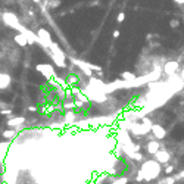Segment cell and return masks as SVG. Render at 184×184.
Wrapping results in <instances>:
<instances>
[{
    "label": "cell",
    "mask_w": 184,
    "mask_h": 184,
    "mask_svg": "<svg viewBox=\"0 0 184 184\" xmlns=\"http://www.w3.org/2000/svg\"><path fill=\"white\" fill-rule=\"evenodd\" d=\"M142 171L145 172V181L156 180L158 175L161 174V164L156 159L155 161H146L142 165Z\"/></svg>",
    "instance_id": "1"
},
{
    "label": "cell",
    "mask_w": 184,
    "mask_h": 184,
    "mask_svg": "<svg viewBox=\"0 0 184 184\" xmlns=\"http://www.w3.org/2000/svg\"><path fill=\"white\" fill-rule=\"evenodd\" d=\"M1 19H3V22H4L7 27H10V28H13V30H18L19 33H24V31H25V27H22V25L19 24V19H18V16H16L13 12H3V13H1Z\"/></svg>",
    "instance_id": "2"
},
{
    "label": "cell",
    "mask_w": 184,
    "mask_h": 184,
    "mask_svg": "<svg viewBox=\"0 0 184 184\" xmlns=\"http://www.w3.org/2000/svg\"><path fill=\"white\" fill-rule=\"evenodd\" d=\"M128 127H130V131H131L134 136H137V137H140V136H146L147 133L152 131V127L146 125L145 122H143V124L134 122V124H130Z\"/></svg>",
    "instance_id": "3"
},
{
    "label": "cell",
    "mask_w": 184,
    "mask_h": 184,
    "mask_svg": "<svg viewBox=\"0 0 184 184\" xmlns=\"http://www.w3.org/2000/svg\"><path fill=\"white\" fill-rule=\"evenodd\" d=\"M37 36H38V41H40V44L46 49V50H49V47L52 46V36H50V33L47 31V30H44V28H40L38 31H37Z\"/></svg>",
    "instance_id": "4"
},
{
    "label": "cell",
    "mask_w": 184,
    "mask_h": 184,
    "mask_svg": "<svg viewBox=\"0 0 184 184\" xmlns=\"http://www.w3.org/2000/svg\"><path fill=\"white\" fill-rule=\"evenodd\" d=\"M36 69L41 74V75H44L47 80H50V78H55V77H56L55 68H53L52 65H49V64H38V65L36 66Z\"/></svg>",
    "instance_id": "5"
},
{
    "label": "cell",
    "mask_w": 184,
    "mask_h": 184,
    "mask_svg": "<svg viewBox=\"0 0 184 184\" xmlns=\"http://www.w3.org/2000/svg\"><path fill=\"white\" fill-rule=\"evenodd\" d=\"M71 62H72L74 65H77L88 78L93 77V69L90 66V62H84V61H80V59H75V58H71Z\"/></svg>",
    "instance_id": "6"
},
{
    "label": "cell",
    "mask_w": 184,
    "mask_h": 184,
    "mask_svg": "<svg viewBox=\"0 0 184 184\" xmlns=\"http://www.w3.org/2000/svg\"><path fill=\"white\" fill-rule=\"evenodd\" d=\"M178 68H180V64H178L177 61H168V62L164 65V72L171 77V75H175V74H177Z\"/></svg>",
    "instance_id": "7"
},
{
    "label": "cell",
    "mask_w": 184,
    "mask_h": 184,
    "mask_svg": "<svg viewBox=\"0 0 184 184\" xmlns=\"http://www.w3.org/2000/svg\"><path fill=\"white\" fill-rule=\"evenodd\" d=\"M152 134L155 136V139L162 140V139L166 137V130H165L162 125H159V124H153V125H152Z\"/></svg>",
    "instance_id": "8"
},
{
    "label": "cell",
    "mask_w": 184,
    "mask_h": 184,
    "mask_svg": "<svg viewBox=\"0 0 184 184\" xmlns=\"http://www.w3.org/2000/svg\"><path fill=\"white\" fill-rule=\"evenodd\" d=\"M155 159L159 162V164H168L169 162V159H171V153L168 152V150H159L156 155H155Z\"/></svg>",
    "instance_id": "9"
},
{
    "label": "cell",
    "mask_w": 184,
    "mask_h": 184,
    "mask_svg": "<svg viewBox=\"0 0 184 184\" xmlns=\"http://www.w3.org/2000/svg\"><path fill=\"white\" fill-rule=\"evenodd\" d=\"M146 149H147V153H149V155H153V156H155V155L161 150V143L156 142V140H150V142L147 143Z\"/></svg>",
    "instance_id": "10"
},
{
    "label": "cell",
    "mask_w": 184,
    "mask_h": 184,
    "mask_svg": "<svg viewBox=\"0 0 184 184\" xmlns=\"http://www.w3.org/2000/svg\"><path fill=\"white\" fill-rule=\"evenodd\" d=\"M49 50H50L55 56H58V58H61V59H66V55L62 52V49L59 47V44H58V43H55V41H53V43H52V46L49 47Z\"/></svg>",
    "instance_id": "11"
},
{
    "label": "cell",
    "mask_w": 184,
    "mask_h": 184,
    "mask_svg": "<svg viewBox=\"0 0 184 184\" xmlns=\"http://www.w3.org/2000/svg\"><path fill=\"white\" fill-rule=\"evenodd\" d=\"M15 43H16L19 47H27V46H28V38H27V36H25L24 33H18V34L15 36Z\"/></svg>",
    "instance_id": "12"
},
{
    "label": "cell",
    "mask_w": 184,
    "mask_h": 184,
    "mask_svg": "<svg viewBox=\"0 0 184 184\" xmlns=\"http://www.w3.org/2000/svg\"><path fill=\"white\" fill-rule=\"evenodd\" d=\"M24 122H25V118H24V116H13V118H9V119H7V125H9V127H13V128L19 127V125L24 124Z\"/></svg>",
    "instance_id": "13"
},
{
    "label": "cell",
    "mask_w": 184,
    "mask_h": 184,
    "mask_svg": "<svg viewBox=\"0 0 184 184\" xmlns=\"http://www.w3.org/2000/svg\"><path fill=\"white\" fill-rule=\"evenodd\" d=\"M10 77L7 75V74L4 72H0V90H4V88H7L9 85H10Z\"/></svg>",
    "instance_id": "14"
},
{
    "label": "cell",
    "mask_w": 184,
    "mask_h": 184,
    "mask_svg": "<svg viewBox=\"0 0 184 184\" xmlns=\"http://www.w3.org/2000/svg\"><path fill=\"white\" fill-rule=\"evenodd\" d=\"M49 55H50V58H52L53 64H55V65H58V68H66V62H65V59H61V58L55 56L52 52H49Z\"/></svg>",
    "instance_id": "15"
},
{
    "label": "cell",
    "mask_w": 184,
    "mask_h": 184,
    "mask_svg": "<svg viewBox=\"0 0 184 184\" xmlns=\"http://www.w3.org/2000/svg\"><path fill=\"white\" fill-rule=\"evenodd\" d=\"M127 156L133 161H143V155L140 152H131V153H127Z\"/></svg>",
    "instance_id": "16"
},
{
    "label": "cell",
    "mask_w": 184,
    "mask_h": 184,
    "mask_svg": "<svg viewBox=\"0 0 184 184\" xmlns=\"http://www.w3.org/2000/svg\"><path fill=\"white\" fill-rule=\"evenodd\" d=\"M121 78H122V80H125V81H134L137 77H136V75H134L133 72H128V71H125V72L121 74Z\"/></svg>",
    "instance_id": "17"
},
{
    "label": "cell",
    "mask_w": 184,
    "mask_h": 184,
    "mask_svg": "<svg viewBox=\"0 0 184 184\" xmlns=\"http://www.w3.org/2000/svg\"><path fill=\"white\" fill-rule=\"evenodd\" d=\"M16 136V130H6V131H3V137L4 139H13Z\"/></svg>",
    "instance_id": "18"
},
{
    "label": "cell",
    "mask_w": 184,
    "mask_h": 184,
    "mask_svg": "<svg viewBox=\"0 0 184 184\" xmlns=\"http://www.w3.org/2000/svg\"><path fill=\"white\" fill-rule=\"evenodd\" d=\"M74 119H75V113H74L72 110H71V112H66V115H65V121H66V122H72Z\"/></svg>",
    "instance_id": "19"
},
{
    "label": "cell",
    "mask_w": 184,
    "mask_h": 184,
    "mask_svg": "<svg viewBox=\"0 0 184 184\" xmlns=\"http://www.w3.org/2000/svg\"><path fill=\"white\" fill-rule=\"evenodd\" d=\"M127 183H128V178H127V177H121V178L113 180L110 184H127Z\"/></svg>",
    "instance_id": "20"
},
{
    "label": "cell",
    "mask_w": 184,
    "mask_h": 184,
    "mask_svg": "<svg viewBox=\"0 0 184 184\" xmlns=\"http://www.w3.org/2000/svg\"><path fill=\"white\" fill-rule=\"evenodd\" d=\"M136 180H137L139 183L145 181V172H143L142 169H139V172H137V177H136Z\"/></svg>",
    "instance_id": "21"
},
{
    "label": "cell",
    "mask_w": 184,
    "mask_h": 184,
    "mask_svg": "<svg viewBox=\"0 0 184 184\" xmlns=\"http://www.w3.org/2000/svg\"><path fill=\"white\" fill-rule=\"evenodd\" d=\"M64 108H65V109L72 110L74 108H77V106H75V102H65V103H64Z\"/></svg>",
    "instance_id": "22"
},
{
    "label": "cell",
    "mask_w": 184,
    "mask_h": 184,
    "mask_svg": "<svg viewBox=\"0 0 184 184\" xmlns=\"http://www.w3.org/2000/svg\"><path fill=\"white\" fill-rule=\"evenodd\" d=\"M59 4H61L59 0H47V6H50V7H56Z\"/></svg>",
    "instance_id": "23"
},
{
    "label": "cell",
    "mask_w": 184,
    "mask_h": 184,
    "mask_svg": "<svg viewBox=\"0 0 184 184\" xmlns=\"http://www.w3.org/2000/svg\"><path fill=\"white\" fill-rule=\"evenodd\" d=\"M169 27H171V28H178V27H180V22H178V19H171V22H169Z\"/></svg>",
    "instance_id": "24"
},
{
    "label": "cell",
    "mask_w": 184,
    "mask_h": 184,
    "mask_svg": "<svg viewBox=\"0 0 184 184\" xmlns=\"http://www.w3.org/2000/svg\"><path fill=\"white\" fill-rule=\"evenodd\" d=\"M7 146H9V143H0V153L6 155V153H7V152H6Z\"/></svg>",
    "instance_id": "25"
},
{
    "label": "cell",
    "mask_w": 184,
    "mask_h": 184,
    "mask_svg": "<svg viewBox=\"0 0 184 184\" xmlns=\"http://www.w3.org/2000/svg\"><path fill=\"white\" fill-rule=\"evenodd\" d=\"M68 83H69V84H77V83H78V78H77L75 75H69V77H68Z\"/></svg>",
    "instance_id": "26"
},
{
    "label": "cell",
    "mask_w": 184,
    "mask_h": 184,
    "mask_svg": "<svg viewBox=\"0 0 184 184\" xmlns=\"http://www.w3.org/2000/svg\"><path fill=\"white\" fill-rule=\"evenodd\" d=\"M124 19H125V13H124V12H119L118 16H116V21H118V22H122Z\"/></svg>",
    "instance_id": "27"
},
{
    "label": "cell",
    "mask_w": 184,
    "mask_h": 184,
    "mask_svg": "<svg viewBox=\"0 0 184 184\" xmlns=\"http://www.w3.org/2000/svg\"><path fill=\"white\" fill-rule=\"evenodd\" d=\"M174 183H175V177H168L165 180V184H174Z\"/></svg>",
    "instance_id": "28"
},
{
    "label": "cell",
    "mask_w": 184,
    "mask_h": 184,
    "mask_svg": "<svg viewBox=\"0 0 184 184\" xmlns=\"http://www.w3.org/2000/svg\"><path fill=\"white\" fill-rule=\"evenodd\" d=\"M172 171H174V166H171V165H169V166H166V168H165V172H166V174H171V172H172Z\"/></svg>",
    "instance_id": "29"
},
{
    "label": "cell",
    "mask_w": 184,
    "mask_h": 184,
    "mask_svg": "<svg viewBox=\"0 0 184 184\" xmlns=\"http://www.w3.org/2000/svg\"><path fill=\"white\" fill-rule=\"evenodd\" d=\"M1 115H12V109H3Z\"/></svg>",
    "instance_id": "30"
},
{
    "label": "cell",
    "mask_w": 184,
    "mask_h": 184,
    "mask_svg": "<svg viewBox=\"0 0 184 184\" xmlns=\"http://www.w3.org/2000/svg\"><path fill=\"white\" fill-rule=\"evenodd\" d=\"M75 106H77V108H81V106H84V103H83L81 100H75Z\"/></svg>",
    "instance_id": "31"
},
{
    "label": "cell",
    "mask_w": 184,
    "mask_h": 184,
    "mask_svg": "<svg viewBox=\"0 0 184 184\" xmlns=\"http://www.w3.org/2000/svg\"><path fill=\"white\" fill-rule=\"evenodd\" d=\"M112 37H113V38H118V37H119V31H118V30H115V31L112 33Z\"/></svg>",
    "instance_id": "32"
},
{
    "label": "cell",
    "mask_w": 184,
    "mask_h": 184,
    "mask_svg": "<svg viewBox=\"0 0 184 184\" xmlns=\"http://www.w3.org/2000/svg\"><path fill=\"white\" fill-rule=\"evenodd\" d=\"M4 156H6V155H3V153H0V165L3 164V159H4Z\"/></svg>",
    "instance_id": "33"
},
{
    "label": "cell",
    "mask_w": 184,
    "mask_h": 184,
    "mask_svg": "<svg viewBox=\"0 0 184 184\" xmlns=\"http://www.w3.org/2000/svg\"><path fill=\"white\" fill-rule=\"evenodd\" d=\"M28 110H30V112H36L37 108H36V106H30V108H28Z\"/></svg>",
    "instance_id": "34"
},
{
    "label": "cell",
    "mask_w": 184,
    "mask_h": 184,
    "mask_svg": "<svg viewBox=\"0 0 184 184\" xmlns=\"http://www.w3.org/2000/svg\"><path fill=\"white\" fill-rule=\"evenodd\" d=\"M175 3H178V4H184V0H174Z\"/></svg>",
    "instance_id": "35"
},
{
    "label": "cell",
    "mask_w": 184,
    "mask_h": 184,
    "mask_svg": "<svg viewBox=\"0 0 184 184\" xmlns=\"http://www.w3.org/2000/svg\"><path fill=\"white\" fill-rule=\"evenodd\" d=\"M180 77H181V78H183V80H184V68H183V69H181V72H180Z\"/></svg>",
    "instance_id": "36"
},
{
    "label": "cell",
    "mask_w": 184,
    "mask_h": 184,
    "mask_svg": "<svg viewBox=\"0 0 184 184\" xmlns=\"http://www.w3.org/2000/svg\"><path fill=\"white\" fill-rule=\"evenodd\" d=\"M33 1H34V3H40L41 0H33Z\"/></svg>",
    "instance_id": "37"
},
{
    "label": "cell",
    "mask_w": 184,
    "mask_h": 184,
    "mask_svg": "<svg viewBox=\"0 0 184 184\" xmlns=\"http://www.w3.org/2000/svg\"><path fill=\"white\" fill-rule=\"evenodd\" d=\"M183 18H184V16H183Z\"/></svg>",
    "instance_id": "38"
}]
</instances>
